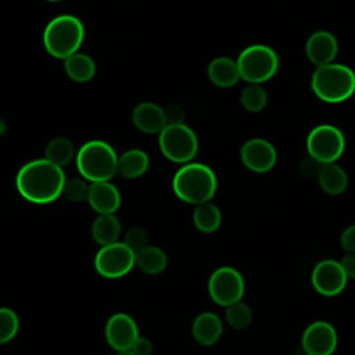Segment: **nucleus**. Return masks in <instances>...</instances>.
<instances>
[{
  "label": "nucleus",
  "mask_w": 355,
  "mask_h": 355,
  "mask_svg": "<svg viewBox=\"0 0 355 355\" xmlns=\"http://www.w3.org/2000/svg\"><path fill=\"white\" fill-rule=\"evenodd\" d=\"M311 89L324 103H341L355 93V72L343 64L318 67L311 78Z\"/></svg>",
  "instance_id": "obj_3"
},
{
  "label": "nucleus",
  "mask_w": 355,
  "mask_h": 355,
  "mask_svg": "<svg viewBox=\"0 0 355 355\" xmlns=\"http://www.w3.org/2000/svg\"><path fill=\"white\" fill-rule=\"evenodd\" d=\"M158 146L169 161L178 164H189L198 151L197 136L184 123L166 125L158 136Z\"/></svg>",
  "instance_id": "obj_7"
},
{
  "label": "nucleus",
  "mask_w": 355,
  "mask_h": 355,
  "mask_svg": "<svg viewBox=\"0 0 355 355\" xmlns=\"http://www.w3.org/2000/svg\"><path fill=\"white\" fill-rule=\"evenodd\" d=\"M172 187L178 198L189 204L208 202L218 187L214 171L198 162L184 164L173 176Z\"/></svg>",
  "instance_id": "obj_2"
},
{
  "label": "nucleus",
  "mask_w": 355,
  "mask_h": 355,
  "mask_svg": "<svg viewBox=\"0 0 355 355\" xmlns=\"http://www.w3.org/2000/svg\"><path fill=\"white\" fill-rule=\"evenodd\" d=\"M73 154L75 147L67 137H55L46 147V159L60 168L69 164L73 158Z\"/></svg>",
  "instance_id": "obj_26"
},
{
  "label": "nucleus",
  "mask_w": 355,
  "mask_h": 355,
  "mask_svg": "<svg viewBox=\"0 0 355 355\" xmlns=\"http://www.w3.org/2000/svg\"><path fill=\"white\" fill-rule=\"evenodd\" d=\"M225 316H226V322L233 329H237V330L245 329L251 323V318H252L248 305L241 301L226 306Z\"/></svg>",
  "instance_id": "obj_28"
},
{
  "label": "nucleus",
  "mask_w": 355,
  "mask_h": 355,
  "mask_svg": "<svg viewBox=\"0 0 355 355\" xmlns=\"http://www.w3.org/2000/svg\"><path fill=\"white\" fill-rule=\"evenodd\" d=\"M322 164H319L316 159H313L312 157H308L305 158L301 165H300V172L301 175H304L305 178H313L316 176L318 178V173H319V169H320Z\"/></svg>",
  "instance_id": "obj_33"
},
{
  "label": "nucleus",
  "mask_w": 355,
  "mask_h": 355,
  "mask_svg": "<svg viewBox=\"0 0 355 355\" xmlns=\"http://www.w3.org/2000/svg\"><path fill=\"white\" fill-rule=\"evenodd\" d=\"M147 241H148L147 230L144 227L135 226L126 232L123 243L136 254L137 251H140L147 245Z\"/></svg>",
  "instance_id": "obj_31"
},
{
  "label": "nucleus",
  "mask_w": 355,
  "mask_h": 355,
  "mask_svg": "<svg viewBox=\"0 0 355 355\" xmlns=\"http://www.w3.org/2000/svg\"><path fill=\"white\" fill-rule=\"evenodd\" d=\"M65 180L62 168L43 158L25 164L17 173L15 184L25 200L47 204L62 194Z\"/></svg>",
  "instance_id": "obj_1"
},
{
  "label": "nucleus",
  "mask_w": 355,
  "mask_h": 355,
  "mask_svg": "<svg viewBox=\"0 0 355 355\" xmlns=\"http://www.w3.org/2000/svg\"><path fill=\"white\" fill-rule=\"evenodd\" d=\"M337 53H338L337 39L333 33L327 31L313 32L305 43V54L308 60L316 67L331 64Z\"/></svg>",
  "instance_id": "obj_15"
},
{
  "label": "nucleus",
  "mask_w": 355,
  "mask_h": 355,
  "mask_svg": "<svg viewBox=\"0 0 355 355\" xmlns=\"http://www.w3.org/2000/svg\"><path fill=\"white\" fill-rule=\"evenodd\" d=\"M240 78L250 85H261L273 78L279 69V57L265 44L245 47L236 60Z\"/></svg>",
  "instance_id": "obj_6"
},
{
  "label": "nucleus",
  "mask_w": 355,
  "mask_h": 355,
  "mask_svg": "<svg viewBox=\"0 0 355 355\" xmlns=\"http://www.w3.org/2000/svg\"><path fill=\"white\" fill-rule=\"evenodd\" d=\"M208 78L218 87H232L241 79L237 62L229 57L214 58L208 65Z\"/></svg>",
  "instance_id": "obj_19"
},
{
  "label": "nucleus",
  "mask_w": 355,
  "mask_h": 355,
  "mask_svg": "<svg viewBox=\"0 0 355 355\" xmlns=\"http://www.w3.org/2000/svg\"><path fill=\"white\" fill-rule=\"evenodd\" d=\"M150 159L143 150L132 148L118 158V173L128 179H135L146 173Z\"/></svg>",
  "instance_id": "obj_21"
},
{
  "label": "nucleus",
  "mask_w": 355,
  "mask_h": 355,
  "mask_svg": "<svg viewBox=\"0 0 355 355\" xmlns=\"http://www.w3.org/2000/svg\"><path fill=\"white\" fill-rule=\"evenodd\" d=\"M245 284L239 270L230 266H222L216 269L208 282V293L214 302L229 306L241 301L244 295Z\"/></svg>",
  "instance_id": "obj_10"
},
{
  "label": "nucleus",
  "mask_w": 355,
  "mask_h": 355,
  "mask_svg": "<svg viewBox=\"0 0 355 355\" xmlns=\"http://www.w3.org/2000/svg\"><path fill=\"white\" fill-rule=\"evenodd\" d=\"M49 1H58V0H49Z\"/></svg>",
  "instance_id": "obj_38"
},
{
  "label": "nucleus",
  "mask_w": 355,
  "mask_h": 355,
  "mask_svg": "<svg viewBox=\"0 0 355 355\" xmlns=\"http://www.w3.org/2000/svg\"><path fill=\"white\" fill-rule=\"evenodd\" d=\"M240 157L244 166L257 173L270 171L277 161L275 146L266 139L261 137L247 140L241 147Z\"/></svg>",
  "instance_id": "obj_11"
},
{
  "label": "nucleus",
  "mask_w": 355,
  "mask_h": 355,
  "mask_svg": "<svg viewBox=\"0 0 355 355\" xmlns=\"http://www.w3.org/2000/svg\"><path fill=\"white\" fill-rule=\"evenodd\" d=\"M116 355H136L132 349H128V351H119Z\"/></svg>",
  "instance_id": "obj_37"
},
{
  "label": "nucleus",
  "mask_w": 355,
  "mask_h": 355,
  "mask_svg": "<svg viewBox=\"0 0 355 355\" xmlns=\"http://www.w3.org/2000/svg\"><path fill=\"white\" fill-rule=\"evenodd\" d=\"M135 126L144 133H161L166 126L165 110L154 103L136 105L132 114Z\"/></svg>",
  "instance_id": "obj_17"
},
{
  "label": "nucleus",
  "mask_w": 355,
  "mask_h": 355,
  "mask_svg": "<svg viewBox=\"0 0 355 355\" xmlns=\"http://www.w3.org/2000/svg\"><path fill=\"white\" fill-rule=\"evenodd\" d=\"M121 234V223L114 214L98 215L92 226V236L101 247L116 243Z\"/></svg>",
  "instance_id": "obj_22"
},
{
  "label": "nucleus",
  "mask_w": 355,
  "mask_h": 355,
  "mask_svg": "<svg viewBox=\"0 0 355 355\" xmlns=\"http://www.w3.org/2000/svg\"><path fill=\"white\" fill-rule=\"evenodd\" d=\"M311 279L315 290L326 297L340 294L348 280L340 262L333 259H324L319 262L313 268Z\"/></svg>",
  "instance_id": "obj_12"
},
{
  "label": "nucleus",
  "mask_w": 355,
  "mask_h": 355,
  "mask_svg": "<svg viewBox=\"0 0 355 355\" xmlns=\"http://www.w3.org/2000/svg\"><path fill=\"white\" fill-rule=\"evenodd\" d=\"M62 194L73 201V202H79L83 200H87V194H89V186L86 184L85 180L82 179H67L64 189H62Z\"/></svg>",
  "instance_id": "obj_30"
},
{
  "label": "nucleus",
  "mask_w": 355,
  "mask_h": 355,
  "mask_svg": "<svg viewBox=\"0 0 355 355\" xmlns=\"http://www.w3.org/2000/svg\"><path fill=\"white\" fill-rule=\"evenodd\" d=\"M222 322L212 312L200 313L193 322V336L201 345H212L222 336Z\"/></svg>",
  "instance_id": "obj_18"
},
{
  "label": "nucleus",
  "mask_w": 355,
  "mask_h": 355,
  "mask_svg": "<svg viewBox=\"0 0 355 355\" xmlns=\"http://www.w3.org/2000/svg\"><path fill=\"white\" fill-rule=\"evenodd\" d=\"M318 183L326 194L338 196L345 191L348 186V176L347 172L336 162L323 164L318 173Z\"/></svg>",
  "instance_id": "obj_20"
},
{
  "label": "nucleus",
  "mask_w": 355,
  "mask_h": 355,
  "mask_svg": "<svg viewBox=\"0 0 355 355\" xmlns=\"http://www.w3.org/2000/svg\"><path fill=\"white\" fill-rule=\"evenodd\" d=\"M137 337V324L129 315L115 313L108 319L105 324V340L118 352L130 349Z\"/></svg>",
  "instance_id": "obj_14"
},
{
  "label": "nucleus",
  "mask_w": 355,
  "mask_h": 355,
  "mask_svg": "<svg viewBox=\"0 0 355 355\" xmlns=\"http://www.w3.org/2000/svg\"><path fill=\"white\" fill-rule=\"evenodd\" d=\"M241 105L250 112L262 111L268 104V93L261 85H248L240 96Z\"/></svg>",
  "instance_id": "obj_27"
},
{
  "label": "nucleus",
  "mask_w": 355,
  "mask_h": 355,
  "mask_svg": "<svg viewBox=\"0 0 355 355\" xmlns=\"http://www.w3.org/2000/svg\"><path fill=\"white\" fill-rule=\"evenodd\" d=\"M87 201L89 205L100 215L114 214L121 205V194L112 183L96 182L89 186Z\"/></svg>",
  "instance_id": "obj_16"
},
{
  "label": "nucleus",
  "mask_w": 355,
  "mask_h": 355,
  "mask_svg": "<svg viewBox=\"0 0 355 355\" xmlns=\"http://www.w3.org/2000/svg\"><path fill=\"white\" fill-rule=\"evenodd\" d=\"M19 320L17 313L10 308H0V344L11 341L18 333Z\"/></svg>",
  "instance_id": "obj_29"
},
{
  "label": "nucleus",
  "mask_w": 355,
  "mask_h": 355,
  "mask_svg": "<svg viewBox=\"0 0 355 355\" xmlns=\"http://www.w3.org/2000/svg\"><path fill=\"white\" fill-rule=\"evenodd\" d=\"M306 150L309 157L319 164H331L343 155L345 137L343 132L333 125H318L306 137Z\"/></svg>",
  "instance_id": "obj_8"
},
{
  "label": "nucleus",
  "mask_w": 355,
  "mask_h": 355,
  "mask_svg": "<svg viewBox=\"0 0 355 355\" xmlns=\"http://www.w3.org/2000/svg\"><path fill=\"white\" fill-rule=\"evenodd\" d=\"M193 222L200 232L214 233L220 226L222 215L219 208L208 201L196 207L193 212Z\"/></svg>",
  "instance_id": "obj_25"
},
{
  "label": "nucleus",
  "mask_w": 355,
  "mask_h": 355,
  "mask_svg": "<svg viewBox=\"0 0 355 355\" xmlns=\"http://www.w3.org/2000/svg\"><path fill=\"white\" fill-rule=\"evenodd\" d=\"M64 68L67 75L79 83L90 80L96 73V64L87 54L75 53L71 57L65 58Z\"/></svg>",
  "instance_id": "obj_23"
},
{
  "label": "nucleus",
  "mask_w": 355,
  "mask_h": 355,
  "mask_svg": "<svg viewBox=\"0 0 355 355\" xmlns=\"http://www.w3.org/2000/svg\"><path fill=\"white\" fill-rule=\"evenodd\" d=\"M166 263L168 258L165 252L155 245H146L135 254V265L148 275L161 273L166 268Z\"/></svg>",
  "instance_id": "obj_24"
},
{
  "label": "nucleus",
  "mask_w": 355,
  "mask_h": 355,
  "mask_svg": "<svg viewBox=\"0 0 355 355\" xmlns=\"http://www.w3.org/2000/svg\"><path fill=\"white\" fill-rule=\"evenodd\" d=\"M130 349L136 355H150L151 351H153V344H151V341L148 338L139 336Z\"/></svg>",
  "instance_id": "obj_36"
},
{
  "label": "nucleus",
  "mask_w": 355,
  "mask_h": 355,
  "mask_svg": "<svg viewBox=\"0 0 355 355\" xmlns=\"http://www.w3.org/2000/svg\"><path fill=\"white\" fill-rule=\"evenodd\" d=\"M340 243L345 252H355V225L348 226L343 232Z\"/></svg>",
  "instance_id": "obj_34"
},
{
  "label": "nucleus",
  "mask_w": 355,
  "mask_h": 355,
  "mask_svg": "<svg viewBox=\"0 0 355 355\" xmlns=\"http://www.w3.org/2000/svg\"><path fill=\"white\" fill-rule=\"evenodd\" d=\"M336 347L337 333L327 322H313L302 334V348L306 355H331Z\"/></svg>",
  "instance_id": "obj_13"
},
{
  "label": "nucleus",
  "mask_w": 355,
  "mask_h": 355,
  "mask_svg": "<svg viewBox=\"0 0 355 355\" xmlns=\"http://www.w3.org/2000/svg\"><path fill=\"white\" fill-rule=\"evenodd\" d=\"M340 265L348 279H355V252H347L340 261Z\"/></svg>",
  "instance_id": "obj_35"
},
{
  "label": "nucleus",
  "mask_w": 355,
  "mask_h": 355,
  "mask_svg": "<svg viewBox=\"0 0 355 355\" xmlns=\"http://www.w3.org/2000/svg\"><path fill=\"white\" fill-rule=\"evenodd\" d=\"M166 125H180L184 119V110L179 104H172L165 110Z\"/></svg>",
  "instance_id": "obj_32"
},
{
  "label": "nucleus",
  "mask_w": 355,
  "mask_h": 355,
  "mask_svg": "<svg viewBox=\"0 0 355 355\" xmlns=\"http://www.w3.org/2000/svg\"><path fill=\"white\" fill-rule=\"evenodd\" d=\"M118 158L115 150L103 140L85 143L76 154V166L80 175L96 182H108L118 173Z\"/></svg>",
  "instance_id": "obj_4"
},
{
  "label": "nucleus",
  "mask_w": 355,
  "mask_h": 355,
  "mask_svg": "<svg viewBox=\"0 0 355 355\" xmlns=\"http://www.w3.org/2000/svg\"><path fill=\"white\" fill-rule=\"evenodd\" d=\"M135 266V252L125 243H112L98 250L94 268L103 277L118 279Z\"/></svg>",
  "instance_id": "obj_9"
},
{
  "label": "nucleus",
  "mask_w": 355,
  "mask_h": 355,
  "mask_svg": "<svg viewBox=\"0 0 355 355\" xmlns=\"http://www.w3.org/2000/svg\"><path fill=\"white\" fill-rule=\"evenodd\" d=\"M83 39V24L76 17L68 14L53 18L43 32L44 47L55 58L65 60L78 53Z\"/></svg>",
  "instance_id": "obj_5"
}]
</instances>
